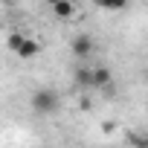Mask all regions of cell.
Masks as SVG:
<instances>
[{
	"label": "cell",
	"instance_id": "cell-8",
	"mask_svg": "<svg viewBox=\"0 0 148 148\" xmlns=\"http://www.w3.org/2000/svg\"><path fill=\"white\" fill-rule=\"evenodd\" d=\"M131 145H134V148H148V136H145V134H142V136H139V134H131Z\"/></svg>",
	"mask_w": 148,
	"mask_h": 148
},
{
	"label": "cell",
	"instance_id": "cell-7",
	"mask_svg": "<svg viewBox=\"0 0 148 148\" xmlns=\"http://www.w3.org/2000/svg\"><path fill=\"white\" fill-rule=\"evenodd\" d=\"M23 41H26V38H23V35H21V32H12V35H9V38H6V44H9V49H12V52H18V49H21V44H23Z\"/></svg>",
	"mask_w": 148,
	"mask_h": 148
},
{
	"label": "cell",
	"instance_id": "cell-2",
	"mask_svg": "<svg viewBox=\"0 0 148 148\" xmlns=\"http://www.w3.org/2000/svg\"><path fill=\"white\" fill-rule=\"evenodd\" d=\"M93 49H96V38H93V35H87V32H84V35H76V38L70 41V52L76 55L79 61L90 58V55H93Z\"/></svg>",
	"mask_w": 148,
	"mask_h": 148
},
{
	"label": "cell",
	"instance_id": "cell-1",
	"mask_svg": "<svg viewBox=\"0 0 148 148\" xmlns=\"http://www.w3.org/2000/svg\"><path fill=\"white\" fill-rule=\"evenodd\" d=\"M58 105H61V99H58V93L49 90V87H41V90L32 93V110H35L38 116H52V113L58 110Z\"/></svg>",
	"mask_w": 148,
	"mask_h": 148
},
{
	"label": "cell",
	"instance_id": "cell-5",
	"mask_svg": "<svg viewBox=\"0 0 148 148\" xmlns=\"http://www.w3.org/2000/svg\"><path fill=\"white\" fill-rule=\"evenodd\" d=\"M38 52H41V44H38L35 38H26V41L21 44V49H18L21 58H32V55H38Z\"/></svg>",
	"mask_w": 148,
	"mask_h": 148
},
{
	"label": "cell",
	"instance_id": "cell-3",
	"mask_svg": "<svg viewBox=\"0 0 148 148\" xmlns=\"http://www.w3.org/2000/svg\"><path fill=\"white\" fill-rule=\"evenodd\" d=\"M49 9H52V15L58 21H70L73 15H76V3H70V0H52Z\"/></svg>",
	"mask_w": 148,
	"mask_h": 148
},
{
	"label": "cell",
	"instance_id": "cell-4",
	"mask_svg": "<svg viewBox=\"0 0 148 148\" xmlns=\"http://www.w3.org/2000/svg\"><path fill=\"white\" fill-rule=\"evenodd\" d=\"M110 82H113V76H110L108 67H93V84H90V90H105V87H110Z\"/></svg>",
	"mask_w": 148,
	"mask_h": 148
},
{
	"label": "cell",
	"instance_id": "cell-6",
	"mask_svg": "<svg viewBox=\"0 0 148 148\" xmlns=\"http://www.w3.org/2000/svg\"><path fill=\"white\" fill-rule=\"evenodd\" d=\"M76 82H79L82 87H90V84H93V67H79Z\"/></svg>",
	"mask_w": 148,
	"mask_h": 148
}]
</instances>
